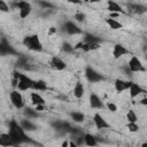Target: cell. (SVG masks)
<instances>
[{"instance_id":"obj_1","label":"cell","mask_w":147,"mask_h":147,"mask_svg":"<svg viewBox=\"0 0 147 147\" xmlns=\"http://www.w3.org/2000/svg\"><path fill=\"white\" fill-rule=\"evenodd\" d=\"M8 134H9V137L13 140L15 146L24 145V144H31L32 142L30 137L26 134V131L21 126L20 122H16L15 119H11L9 122Z\"/></svg>"},{"instance_id":"obj_2","label":"cell","mask_w":147,"mask_h":147,"mask_svg":"<svg viewBox=\"0 0 147 147\" xmlns=\"http://www.w3.org/2000/svg\"><path fill=\"white\" fill-rule=\"evenodd\" d=\"M13 78L17 79V86L16 88L18 91H28V90H32L33 87V83L34 79H32L31 77H29L25 74L20 72L17 69L13 71Z\"/></svg>"},{"instance_id":"obj_3","label":"cell","mask_w":147,"mask_h":147,"mask_svg":"<svg viewBox=\"0 0 147 147\" xmlns=\"http://www.w3.org/2000/svg\"><path fill=\"white\" fill-rule=\"evenodd\" d=\"M23 45L32 52H41L42 51V44L40 41V38L38 34H28L22 40Z\"/></svg>"},{"instance_id":"obj_4","label":"cell","mask_w":147,"mask_h":147,"mask_svg":"<svg viewBox=\"0 0 147 147\" xmlns=\"http://www.w3.org/2000/svg\"><path fill=\"white\" fill-rule=\"evenodd\" d=\"M14 6L18 9V14L21 18H25L28 17L31 11H32V6L30 2L25 1V0H16V2L14 3Z\"/></svg>"},{"instance_id":"obj_5","label":"cell","mask_w":147,"mask_h":147,"mask_svg":"<svg viewBox=\"0 0 147 147\" xmlns=\"http://www.w3.org/2000/svg\"><path fill=\"white\" fill-rule=\"evenodd\" d=\"M9 99H10L11 105H13L16 109H23V108L25 107L24 98H23L22 93H21L18 90H13V91L9 93Z\"/></svg>"},{"instance_id":"obj_6","label":"cell","mask_w":147,"mask_h":147,"mask_svg":"<svg viewBox=\"0 0 147 147\" xmlns=\"http://www.w3.org/2000/svg\"><path fill=\"white\" fill-rule=\"evenodd\" d=\"M85 78L90 83H99L101 80H105V76L102 74H100L99 71H96L91 65H87L85 68Z\"/></svg>"},{"instance_id":"obj_7","label":"cell","mask_w":147,"mask_h":147,"mask_svg":"<svg viewBox=\"0 0 147 147\" xmlns=\"http://www.w3.org/2000/svg\"><path fill=\"white\" fill-rule=\"evenodd\" d=\"M62 30L69 36H76L83 33V30L78 26V24L75 21H65L62 25Z\"/></svg>"},{"instance_id":"obj_8","label":"cell","mask_w":147,"mask_h":147,"mask_svg":"<svg viewBox=\"0 0 147 147\" xmlns=\"http://www.w3.org/2000/svg\"><path fill=\"white\" fill-rule=\"evenodd\" d=\"M127 68H129V70L131 72H145L146 71V68L142 64L141 60L136 55H132L131 59L129 60Z\"/></svg>"},{"instance_id":"obj_9","label":"cell","mask_w":147,"mask_h":147,"mask_svg":"<svg viewBox=\"0 0 147 147\" xmlns=\"http://www.w3.org/2000/svg\"><path fill=\"white\" fill-rule=\"evenodd\" d=\"M17 62H16V67L18 69H22V70H33L34 69V64L32 63L31 59L26 55H17Z\"/></svg>"},{"instance_id":"obj_10","label":"cell","mask_w":147,"mask_h":147,"mask_svg":"<svg viewBox=\"0 0 147 147\" xmlns=\"http://www.w3.org/2000/svg\"><path fill=\"white\" fill-rule=\"evenodd\" d=\"M48 65L52 70H55V71H62L67 68V63L59 56H52L48 62Z\"/></svg>"},{"instance_id":"obj_11","label":"cell","mask_w":147,"mask_h":147,"mask_svg":"<svg viewBox=\"0 0 147 147\" xmlns=\"http://www.w3.org/2000/svg\"><path fill=\"white\" fill-rule=\"evenodd\" d=\"M15 48L9 44L6 38H1L0 40V55H16Z\"/></svg>"},{"instance_id":"obj_12","label":"cell","mask_w":147,"mask_h":147,"mask_svg":"<svg viewBox=\"0 0 147 147\" xmlns=\"http://www.w3.org/2000/svg\"><path fill=\"white\" fill-rule=\"evenodd\" d=\"M93 123L95 125L96 129L99 130H105V129H110V124L105 119V117L99 114V113H95L94 116H93Z\"/></svg>"},{"instance_id":"obj_13","label":"cell","mask_w":147,"mask_h":147,"mask_svg":"<svg viewBox=\"0 0 147 147\" xmlns=\"http://www.w3.org/2000/svg\"><path fill=\"white\" fill-rule=\"evenodd\" d=\"M129 93H130V98L131 99H134L137 96H139L140 94H145L146 91L145 88H142L138 83H131L130 87H129Z\"/></svg>"},{"instance_id":"obj_14","label":"cell","mask_w":147,"mask_h":147,"mask_svg":"<svg viewBox=\"0 0 147 147\" xmlns=\"http://www.w3.org/2000/svg\"><path fill=\"white\" fill-rule=\"evenodd\" d=\"M131 80H124V79H121V78H117L114 83V87L116 90V92L118 93H122L124 91H127L130 85H131Z\"/></svg>"},{"instance_id":"obj_15","label":"cell","mask_w":147,"mask_h":147,"mask_svg":"<svg viewBox=\"0 0 147 147\" xmlns=\"http://www.w3.org/2000/svg\"><path fill=\"white\" fill-rule=\"evenodd\" d=\"M129 53H130V51L125 46H123L122 44H115L114 45V48H113V56H114V59H119L123 55H126Z\"/></svg>"},{"instance_id":"obj_16","label":"cell","mask_w":147,"mask_h":147,"mask_svg":"<svg viewBox=\"0 0 147 147\" xmlns=\"http://www.w3.org/2000/svg\"><path fill=\"white\" fill-rule=\"evenodd\" d=\"M90 106L93 109H103L105 108V103L102 102L100 96L95 93H91V95H90Z\"/></svg>"},{"instance_id":"obj_17","label":"cell","mask_w":147,"mask_h":147,"mask_svg":"<svg viewBox=\"0 0 147 147\" xmlns=\"http://www.w3.org/2000/svg\"><path fill=\"white\" fill-rule=\"evenodd\" d=\"M107 10L109 13H117V14H125V10L122 8V6L114 1V0H108L107 1Z\"/></svg>"},{"instance_id":"obj_18","label":"cell","mask_w":147,"mask_h":147,"mask_svg":"<svg viewBox=\"0 0 147 147\" xmlns=\"http://www.w3.org/2000/svg\"><path fill=\"white\" fill-rule=\"evenodd\" d=\"M52 126L56 131H60L62 133H67L69 131V129H70L71 125L68 122H65V121H55V122L52 123Z\"/></svg>"},{"instance_id":"obj_19","label":"cell","mask_w":147,"mask_h":147,"mask_svg":"<svg viewBox=\"0 0 147 147\" xmlns=\"http://www.w3.org/2000/svg\"><path fill=\"white\" fill-rule=\"evenodd\" d=\"M72 93H74V96L76 99H80L84 96V93H85V87L83 85V83L80 80L76 82L75 86H74V90H72Z\"/></svg>"},{"instance_id":"obj_20","label":"cell","mask_w":147,"mask_h":147,"mask_svg":"<svg viewBox=\"0 0 147 147\" xmlns=\"http://www.w3.org/2000/svg\"><path fill=\"white\" fill-rule=\"evenodd\" d=\"M20 124H21V126L26 131V132H31V131H36L37 130V125L34 124V123H32L31 122V119H29V118H23V119H21L20 121Z\"/></svg>"},{"instance_id":"obj_21","label":"cell","mask_w":147,"mask_h":147,"mask_svg":"<svg viewBox=\"0 0 147 147\" xmlns=\"http://www.w3.org/2000/svg\"><path fill=\"white\" fill-rule=\"evenodd\" d=\"M127 8L131 13H134V14H138V15H141V14L146 13V6L141 5V3H131V5L127 6Z\"/></svg>"},{"instance_id":"obj_22","label":"cell","mask_w":147,"mask_h":147,"mask_svg":"<svg viewBox=\"0 0 147 147\" xmlns=\"http://www.w3.org/2000/svg\"><path fill=\"white\" fill-rule=\"evenodd\" d=\"M23 116L25 118L32 119V118H37L39 116V111L36 110V108H31V107H24L23 108Z\"/></svg>"},{"instance_id":"obj_23","label":"cell","mask_w":147,"mask_h":147,"mask_svg":"<svg viewBox=\"0 0 147 147\" xmlns=\"http://www.w3.org/2000/svg\"><path fill=\"white\" fill-rule=\"evenodd\" d=\"M84 145L94 147V146H98L99 142H98L96 138L93 134H91V133H84Z\"/></svg>"},{"instance_id":"obj_24","label":"cell","mask_w":147,"mask_h":147,"mask_svg":"<svg viewBox=\"0 0 147 147\" xmlns=\"http://www.w3.org/2000/svg\"><path fill=\"white\" fill-rule=\"evenodd\" d=\"M106 23L108 24V26H109L111 30H119V29L123 28V24H122L119 21H117L116 18H113V17L106 18Z\"/></svg>"},{"instance_id":"obj_25","label":"cell","mask_w":147,"mask_h":147,"mask_svg":"<svg viewBox=\"0 0 147 147\" xmlns=\"http://www.w3.org/2000/svg\"><path fill=\"white\" fill-rule=\"evenodd\" d=\"M30 98H31V102H32V105H33V106L45 105V100H44V98H42V96H41L37 91L32 92V93H31V95H30Z\"/></svg>"},{"instance_id":"obj_26","label":"cell","mask_w":147,"mask_h":147,"mask_svg":"<svg viewBox=\"0 0 147 147\" xmlns=\"http://www.w3.org/2000/svg\"><path fill=\"white\" fill-rule=\"evenodd\" d=\"M83 41L84 42H98V44H101L102 42V38L101 37H98L95 34H92V33H85L84 34V38H83Z\"/></svg>"},{"instance_id":"obj_27","label":"cell","mask_w":147,"mask_h":147,"mask_svg":"<svg viewBox=\"0 0 147 147\" xmlns=\"http://www.w3.org/2000/svg\"><path fill=\"white\" fill-rule=\"evenodd\" d=\"M0 146H5V147H7V146H15L13 140L10 139L8 132L7 133H5V132L0 133Z\"/></svg>"},{"instance_id":"obj_28","label":"cell","mask_w":147,"mask_h":147,"mask_svg":"<svg viewBox=\"0 0 147 147\" xmlns=\"http://www.w3.org/2000/svg\"><path fill=\"white\" fill-rule=\"evenodd\" d=\"M32 90L33 91H37V92H42V91H47L48 90V86H47L46 82L39 79V80H34Z\"/></svg>"},{"instance_id":"obj_29","label":"cell","mask_w":147,"mask_h":147,"mask_svg":"<svg viewBox=\"0 0 147 147\" xmlns=\"http://www.w3.org/2000/svg\"><path fill=\"white\" fill-rule=\"evenodd\" d=\"M70 117L75 123H83L85 121V115L82 111H71L70 113Z\"/></svg>"},{"instance_id":"obj_30","label":"cell","mask_w":147,"mask_h":147,"mask_svg":"<svg viewBox=\"0 0 147 147\" xmlns=\"http://www.w3.org/2000/svg\"><path fill=\"white\" fill-rule=\"evenodd\" d=\"M37 3L40 6L41 9H54V5L46 0H37Z\"/></svg>"},{"instance_id":"obj_31","label":"cell","mask_w":147,"mask_h":147,"mask_svg":"<svg viewBox=\"0 0 147 147\" xmlns=\"http://www.w3.org/2000/svg\"><path fill=\"white\" fill-rule=\"evenodd\" d=\"M126 119L127 122H137L138 121V116L136 114V111L133 109H129L126 113Z\"/></svg>"},{"instance_id":"obj_32","label":"cell","mask_w":147,"mask_h":147,"mask_svg":"<svg viewBox=\"0 0 147 147\" xmlns=\"http://www.w3.org/2000/svg\"><path fill=\"white\" fill-rule=\"evenodd\" d=\"M85 20H86V15H85L83 11H77V13H75V15H74V21H75V22L83 23V22H85Z\"/></svg>"},{"instance_id":"obj_33","label":"cell","mask_w":147,"mask_h":147,"mask_svg":"<svg viewBox=\"0 0 147 147\" xmlns=\"http://www.w3.org/2000/svg\"><path fill=\"white\" fill-rule=\"evenodd\" d=\"M61 48H62V51H63L64 53H72V52L75 51L74 46H72L70 42H67V41L62 44V47H61Z\"/></svg>"},{"instance_id":"obj_34","label":"cell","mask_w":147,"mask_h":147,"mask_svg":"<svg viewBox=\"0 0 147 147\" xmlns=\"http://www.w3.org/2000/svg\"><path fill=\"white\" fill-rule=\"evenodd\" d=\"M127 129H129V131L130 132H138L139 131V125H138V123L137 122H127Z\"/></svg>"},{"instance_id":"obj_35","label":"cell","mask_w":147,"mask_h":147,"mask_svg":"<svg viewBox=\"0 0 147 147\" xmlns=\"http://www.w3.org/2000/svg\"><path fill=\"white\" fill-rule=\"evenodd\" d=\"M105 107H106L110 113H116V111H117V106H116V103H114V102L108 101V102L105 105Z\"/></svg>"},{"instance_id":"obj_36","label":"cell","mask_w":147,"mask_h":147,"mask_svg":"<svg viewBox=\"0 0 147 147\" xmlns=\"http://www.w3.org/2000/svg\"><path fill=\"white\" fill-rule=\"evenodd\" d=\"M10 9L9 5L5 1V0H0V11H3V13H8Z\"/></svg>"},{"instance_id":"obj_37","label":"cell","mask_w":147,"mask_h":147,"mask_svg":"<svg viewBox=\"0 0 147 147\" xmlns=\"http://www.w3.org/2000/svg\"><path fill=\"white\" fill-rule=\"evenodd\" d=\"M69 3H72V5H80L82 3V0H67Z\"/></svg>"},{"instance_id":"obj_38","label":"cell","mask_w":147,"mask_h":147,"mask_svg":"<svg viewBox=\"0 0 147 147\" xmlns=\"http://www.w3.org/2000/svg\"><path fill=\"white\" fill-rule=\"evenodd\" d=\"M140 103H141V105H144V106H146V105H147V98H146V96H144V98L141 99Z\"/></svg>"},{"instance_id":"obj_39","label":"cell","mask_w":147,"mask_h":147,"mask_svg":"<svg viewBox=\"0 0 147 147\" xmlns=\"http://www.w3.org/2000/svg\"><path fill=\"white\" fill-rule=\"evenodd\" d=\"M56 32V29L55 28H52L51 30H49V34H52V33H55Z\"/></svg>"},{"instance_id":"obj_40","label":"cell","mask_w":147,"mask_h":147,"mask_svg":"<svg viewBox=\"0 0 147 147\" xmlns=\"http://www.w3.org/2000/svg\"><path fill=\"white\" fill-rule=\"evenodd\" d=\"M62 146H69V142H67V141H64V142L62 144Z\"/></svg>"},{"instance_id":"obj_41","label":"cell","mask_w":147,"mask_h":147,"mask_svg":"<svg viewBox=\"0 0 147 147\" xmlns=\"http://www.w3.org/2000/svg\"><path fill=\"white\" fill-rule=\"evenodd\" d=\"M100 0H90V2H93V3H95V2H99Z\"/></svg>"},{"instance_id":"obj_42","label":"cell","mask_w":147,"mask_h":147,"mask_svg":"<svg viewBox=\"0 0 147 147\" xmlns=\"http://www.w3.org/2000/svg\"><path fill=\"white\" fill-rule=\"evenodd\" d=\"M82 2H90V0H82Z\"/></svg>"}]
</instances>
